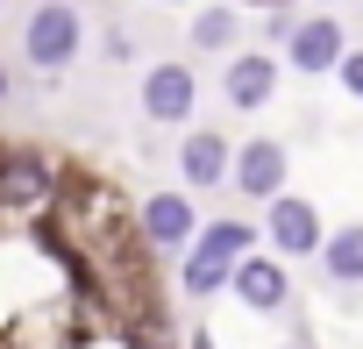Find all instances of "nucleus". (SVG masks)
Returning a JSON list of instances; mask_svg holds the SVG:
<instances>
[{
  "label": "nucleus",
  "mask_w": 363,
  "mask_h": 349,
  "mask_svg": "<svg viewBox=\"0 0 363 349\" xmlns=\"http://www.w3.org/2000/svg\"><path fill=\"white\" fill-rule=\"evenodd\" d=\"M200 250L221 257V264H242V257H257V228H250L242 214H221V221L200 228Z\"/></svg>",
  "instance_id": "nucleus-12"
},
{
  "label": "nucleus",
  "mask_w": 363,
  "mask_h": 349,
  "mask_svg": "<svg viewBox=\"0 0 363 349\" xmlns=\"http://www.w3.org/2000/svg\"><path fill=\"white\" fill-rule=\"evenodd\" d=\"M0 8H8V0H0Z\"/></svg>",
  "instance_id": "nucleus-21"
},
{
  "label": "nucleus",
  "mask_w": 363,
  "mask_h": 349,
  "mask_svg": "<svg viewBox=\"0 0 363 349\" xmlns=\"http://www.w3.org/2000/svg\"><path fill=\"white\" fill-rule=\"evenodd\" d=\"M107 57L128 65V57H135V36H128V29H107Z\"/></svg>",
  "instance_id": "nucleus-17"
},
{
  "label": "nucleus",
  "mask_w": 363,
  "mask_h": 349,
  "mask_svg": "<svg viewBox=\"0 0 363 349\" xmlns=\"http://www.w3.org/2000/svg\"><path fill=\"white\" fill-rule=\"evenodd\" d=\"M335 79H342V93H349V100H363V50H356V43H349V57H342V72H335Z\"/></svg>",
  "instance_id": "nucleus-16"
},
{
  "label": "nucleus",
  "mask_w": 363,
  "mask_h": 349,
  "mask_svg": "<svg viewBox=\"0 0 363 349\" xmlns=\"http://www.w3.org/2000/svg\"><path fill=\"white\" fill-rule=\"evenodd\" d=\"M221 93H228V107H242V114L271 107V93H278V57H264V50H228Z\"/></svg>",
  "instance_id": "nucleus-10"
},
{
  "label": "nucleus",
  "mask_w": 363,
  "mask_h": 349,
  "mask_svg": "<svg viewBox=\"0 0 363 349\" xmlns=\"http://www.w3.org/2000/svg\"><path fill=\"white\" fill-rule=\"evenodd\" d=\"M320 271H328L335 285H363V221H342V228H328Z\"/></svg>",
  "instance_id": "nucleus-11"
},
{
  "label": "nucleus",
  "mask_w": 363,
  "mask_h": 349,
  "mask_svg": "<svg viewBox=\"0 0 363 349\" xmlns=\"http://www.w3.org/2000/svg\"><path fill=\"white\" fill-rule=\"evenodd\" d=\"M8 93H15V72H8V65H0V107H8Z\"/></svg>",
  "instance_id": "nucleus-19"
},
{
  "label": "nucleus",
  "mask_w": 363,
  "mask_h": 349,
  "mask_svg": "<svg viewBox=\"0 0 363 349\" xmlns=\"http://www.w3.org/2000/svg\"><path fill=\"white\" fill-rule=\"evenodd\" d=\"M342 57H349V29H342L335 15H306V22L292 29V43H285V65L306 72V79L342 72Z\"/></svg>",
  "instance_id": "nucleus-7"
},
{
  "label": "nucleus",
  "mask_w": 363,
  "mask_h": 349,
  "mask_svg": "<svg viewBox=\"0 0 363 349\" xmlns=\"http://www.w3.org/2000/svg\"><path fill=\"white\" fill-rule=\"evenodd\" d=\"M264 243H271L278 257H320V250H328V236H320V214H313V200H299V193H278V200L264 207Z\"/></svg>",
  "instance_id": "nucleus-4"
},
{
  "label": "nucleus",
  "mask_w": 363,
  "mask_h": 349,
  "mask_svg": "<svg viewBox=\"0 0 363 349\" xmlns=\"http://www.w3.org/2000/svg\"><path fill=\"white\" fill-rule=\"evenodd\" d=\"M193 50H242V15L235 8H221V0H214V8H200L193 15Z\"/></svg>",
  "instance_id": "nucleus-13"
},
{
  "label": "nucleus",
  "mask_w": 363,
  "mask_h": 349,
  "mask_svg": "<svg viewBox=\"0 0 363 349\" xmlns=\"http://www.w3.org/2000/svg\"><path fill=\"white\" fill-rule=\"evenodd\" d=\"M285 179H292V157H285L278 135H257V143L235 150V179H228V186H235L242 200H264V207H271V200L285 193Z\"/></svg>",
  "instance_id": "nucleus-6"
},
{
  "label": "nucleus",
  "mask_w": 363,
  "mask_h": 349,
  "mask_svg": "<svg viewBox=\"0 0 363 349\" xmlns=\"http://www.w3.org/2000/svg\"><path fill=\"white\" fill-rule=\"evenodd\" d=\"M79 50H86V15L72 0H36L29 22H22V57L36 72H65Z\"/></svg>",
  "instance_id": "nucleus-2"
},
{
  "label": "nucleus",
  "mask_w": 363,
  "mask_h": 349,
  "mask_svg": "<svg viewBox=\"0 0 363 349\" xmlns=\"http://www.w3.org/2000/svg\"><path fill=\"white\" fill-rule=\"evenodd\" d=\"M228 292H235L250 314H285V306H292V271H285L278 250H271V257H242Z\"/></svg>",
  "instance_id": "nucleus-9"
},
{
  "label": "nucleus",
  "mask_w": 363,
  "mask_h": 349,
  "mask_svg": "<svg viewBox=\"0 0 363 349\" xmlns=\"http://www.w3.org/2000/svg\"><path fill=\"white\" fill-rule=\"evenodd\" d=\"M299 22H306V15H292V8H271V15H264V43H278V50H285Z\"/></svg>",
  "instance_id": "nucleus-15"
},
{
  "label": "nucleus",
  "mask_w": 363,
  "mask_h": 349,
  "mask_svg": "<svg viewBox=\"0 0 363 349\" xmlns=\"http://www.w3.org/2000/svg\"><path fill=\"white\" fill-rule=\"evenodd\" d=\"M186 349H221V342H214L207 328H193V335H186Z\"/></svg>",
  "instance_id": "nucleus-18"
},
{
  "label": "nucleus",
  "mask_w": 363,
  "mask_h": 349,
  "mask_svg": "<svg viewBox=\"0 0 363 349\" xmlns=\"http://www.w3.org/2000/svg\"><path fill=\"white\" fill-rule=\"evenodd\" d=\"M228 285H235V264H221V257H207V250L193 243L186 271H178V292H193V299H214V292H228Z\"/></svg>",
  "instance_id": "nucleus-14"
},
{
  "label": "nucleus",
  "mask_w": 363,
  "mask_h": 349,
  "mask_svg": "<svg viewBox=\"0 0 363 349\" xmlns=\"http://www.w3.org/2000/svg\"><path fill=\"white\" fill-rule=\"evenodd\" d=\"M178 179H186L193 193L228 186V179H235V143H228L221 128H193L186 143H178Z\"/></svg>",
  "instance_id": "nucleus-8"
},
{
  "label": "nucleus",
  "mask_w": 363,
  "mask_h": 349,
  "mask_svg": "<svg viewBox=\"0 0 363 349\" xmlns=\"http://www.w3.org/2000/svg\"><path fill=\"white\" fill-rule=\"evenodd\" d=\"M193 107H200V79H193V65H178V57H164V65H150L143 72V114L150 121H193Z\"/></svg>",
  "instance_id": "nucleus-5"
},
{
  "label": "nucleus",
  "mask_w": 363,
  "mask_h": 349,
  "mask_svg": "<svg viewBox=\"0 0 363 349\" xmlns=\"http://www.w3.org/2000/svg\"><path fill=\"white\" fill-rule=\"evenodd\" d=\"M285 349H313V342H306V335H299V342H285Z\"/></svg>",
  "instance_id": "nucleus-20"
},
{
  "label": "nucleus",
  "mask_w": 363,
  "mask_h": 349,
  "mask_svg": "<svg viewBox=\"0 0 363 349\" xmlns=\"http://www.w3.org/2000/svg\"><path fill=\"white\" fill-rule=\"evenodd\" d=\"M135 214H143V250H150V257H171V250H193V243H200L193 193H150Z\"/></svg>",
  "instance_id": "nucleus-3"
},
{
  "label": "nucleus",
  "mask_w": 363,
  "mask_h": 349,
  "mask_svg": "<svg viewBox=\"0 0 363 349\" xmlns=\"http://www.w3.org/2000/svg\"><path fill=\"white\" fill-rule=\"evenodd\" d=\"M171 8H178V0H171Z\"/></svg>",
  "instance_id": "nucleus-22"
},
{
  "label": "nucleus",
  "mask_w": 363,
  "mask_h": 349,
  "mask_svg": "<svg viewBox=\"0 0 363 349\" xmlns=\"http://www.w3.org/2000/svg\"><path fill=\"white\" fill-rule=\"evenodd\" d=\"M65 193V171L43 150H0V221H43Z\"/></svg>",
  "instance_id": "nucleus-1"
}]
</instances>
